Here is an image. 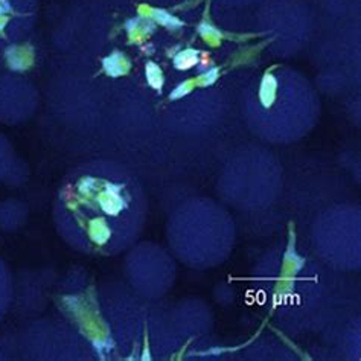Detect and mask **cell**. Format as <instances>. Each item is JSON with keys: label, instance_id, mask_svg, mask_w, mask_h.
Here are the masks:
<instances>
[{"label": "cell", "instance_id": "277c9868", "mask_svg": "<svg viewBox=\"0 0 361 361\" xmlns=\"http://www.w3.org/2000/svg\"><path fill=\"white\" fill-rule=\"evenodd\" d=\"M40 17V0H0V69L11 72L13 54L26 49ZM0 73V75H2Z\"/></svg>", "mask_w": 361, "mask_h": 361}, {"label": "cell", "instance_id": "ba28073f", "mask_svg": "<svg viewBox=\"0 0 361 361\" xmlns=\"http://www.w3.org/2000/svg\"><path fill=\"white\" fill-rule=\"evenodd\" d=\"M221 2L232 9H240V8H249L253 5L258 6L262 0H221Z\"/></svg>", "mask_w": 361, "mask_h": 361}, {"label": "cell", "instance_id": "52a82bcc", "mask_svg": "<svg viewBox=\"0 0 361 361\" xmlns=\"http://www.w3.org/2000/svg\"><path fill=\"white\" fill-rule=\"evenodd\" d=\"M13 274L5 261L0 258V322L5 319L13 303Z\"/></svg>", "mask_w": 361, "mask_h": 361}, {"label": "cell", "instance_id": "7a4b0ae2", "mask_svg": "<svg viewBox=\"0 0 361 361\" xmlns=\"http://www.w3.org/2000/svg\"><path fill=\"white\" fill-rule=\"evenodd\" d=\"M147 211V192L136 171L118 160L93 157L60 182L54 221L72 249L109 258L136 244Z\"/></svg>", "mask_w": 361, "mask_h": 361}, {"label": "cell", "instance_id": "3957f363", "mask_svg": "<svg viewBox=\"0 0 361 361\" xmlns=\"http://www.w3.org/2000/svg\"><path fill=\"white\" fill-rule=\"evenodd\" d=\"M241 102L247 126L271 144H288L307 135L320 110L308 81L282 66L247 80Z\"/></svg>", "mask_w": 361, "mask_h": 361}, {"label": "cell", "instance_id": "9c48e42d", "mask_svg": "<svg viewBox=\"0 0 361 361\" xmlns=\"http://www.w3.org/2000/svg\"><path fill=\"white\" fill-rule=\"evenodd\" d=\"M5 353H4V349H2V346H0V360H4V358H6L5 355H4Z\"/></svg>", "mask_w": 361, "mask_h": 361}, {"label": "cell", "instance_id": "5b68a950", "mask_svg": "<svg viewBox=\"0 0 361 361\" xmlns=\"http://www.w3.org/2000/svg\"><path fill=\"white\" fill-rule=\"evenodd\" d=\"M30 87H32V84L17 72L0 75V122L6 126H17L32 116L35 106L39 104L17 99L18 94Z\"/></svg>", "mask_w": 361, "mask_h": 361}, {"label": "cell", "instance_id": "8992f818", "mask_svg": "<svg viewBox=\"0 0 361 361\" xmlns=\"http://www.w3.org/2000/svg\"><path fill=\"white\" fill-rule=\"evenodd\" d=\"M22 161L16 156V151L2 133H0V185H11L13 178L20 173L18 165Z\"/></svg>", "mask_w": 361, "mask_h": 361}, {"label": "cell", "instance_id": "6da1fadb", "mask_svg": "<svg viewBox=\"0 0 361 361\" xmlns=\"http://www.w3.org/2000/svg\"><path fill=\"white\" fill-rule=\"evenodd\" d=\"M46 107L85 153L160 164L224 89L221 0H61ZM198 127V123H197Z\"/></svg>", "mask_w": 361, "mask_h": 361}]
</instances>
